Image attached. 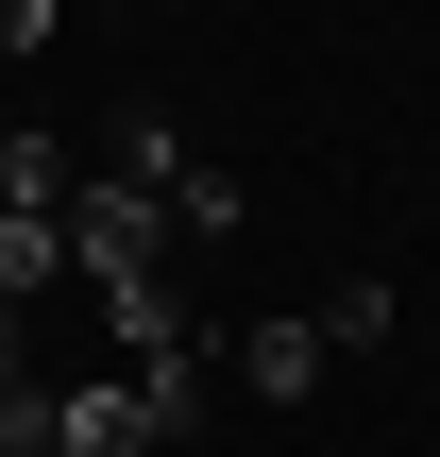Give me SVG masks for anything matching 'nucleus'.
Returning <instances> with one entry per match:
<instances>
[{"instance_id":"nucleus-1","label":"nucleus","mask_w":440,"mask_h":457,"mask_svg":"<svg viewBox=\"0 0 440 457\" xmlns=\"http://www.w3.org/2000/svg\"><path fill=\"white\" fill-rule=\"evenodd\" d=\"M170 187H119V170H85V204H68V271L85 288H119V271H170Z\"/></svg>"},{"instance_id":"nucleus-2","label":"nucleus","mask_w":440,"mask_h":457,"mask_svg":"<svg viewBox=\"0 0 440 457\" xmlns=\"http://www.w3.org/2000/svg\"><path fill=\"white\" fill-rule=\"evenodd\" d=\"M153 441H170L153 390H119V373L102 390H51V457H153Z\"/></svg>"},{"instance_id":"nucleus-3","label":"nucleus","mask_w":440,"mask_h":457,"mask_svg":"<svg viewBox=\"0 0 440 457\" xmlns=\"http://www.w3.org/2000/svg\"><path fill=\"white\" fill-rule=\"evenodd\" d=\"M322 356H339L322 322H254V339H237V373H254L271 407H305V390H322Z\"/></svg>"},{"instance_id":"nucleus-4","label":"nucleus","mask_w":440,"mask_h":457,"mask_svg":"<svg viewBox=\"0 0 440 457\" xmlns=\"http://www.w3.org/2000/svg\"><path fill=\"white\" fill-rule=\"evenodd\" d=\"M0 204H34V220H68V204H85V170H68V136H0Z\"/></svg>"},{"instance_id":"nucleus-5","label":"nucleus","mask_w":440,"mask_h":457,"mask_svg":"<svg viewBox=\"0 0 440 457\" xmlns=\"http://www.w3.org/2000/svg\"><path fill=\"white\" fill-rule=\"evenodd\" d=\"M68 271V220H34V204H0V305H34Z\"/></svg>"},{"instance_id":"nucleus-6","label":"nucleus","mask_w":440,"mask_h":457,"mask_svg":"<svg viewBox=\"0 0 440 457\" xmlns=\"http://www.w3.org/2000/svg\"><path fill=\"white\" fill-rule=\"evenodd\" d=\"M322 339H339V356H373V339H390V271H356V288L322 305Z\"/></svg>"},{"instance_id":"nucleus-7","label":"nucleus","mask_w":440,"mask_h":457,"mask_svg":"<svg viewBox=\"0 0 440 457\" xmlns=\"http://www.w3.org/2000/svg\"><path fill=\"white\" fill-rule=\"evenodd\" d=\"M51 17H68V0H0V68H34V51H51Z\"/></svg>"},{"instance_id":"nucleus-8","label":"nucleus","mask_w":440,"mask_h":457,"mask_svg":"<svg viewBox=\"0 0 440 457\" xmlns=\"http://www.w3.org/2000/svg\"><path fill=\"white\" fill-rule=\"evenodd\" d=\"M0 457H51V390H0Z\"/></svg>"},{"instance_id":"nucleus-9","label":"nucleus","mask_w":440,"mask_h":457,"mask_svg":"<svg viewBox=\"0 0 440 457\" xmlns=\"http://www.w3.org/2000/svg\"><path fill=\"white\" fill-rule=\"evenodd\" d=\"M0 390H34V356H17V305H0Z\"/></svg>"},{"instance_id":"nucleus-10","label":"nucleus","mask_w":440,"mask_h":457,"mask_svg":"<svg viewBox=\"0 0 440 457\" xmlns=\"http://www.w3.org/2000/svg\"><path fill=\"white\" fill-rule=\"evenodd\" d=\"M0 85H17V68H0Z\"/></svg>"}]
</instances>
